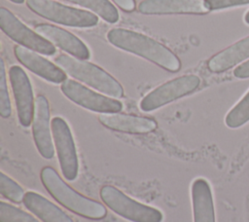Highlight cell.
<instances>
[{
    "label": "cell",
    "instance_id": "22",
    "mask_svg": "<svg viewBox=\"0 0 249 222\" xmlns=\"http://www.w3.org/2000/svg\"><path fill=\"white\" fill-rule=\"evenodd\" d=\"M0 222H39V220L20 208L1 201Z\"/></svg>",
    "mask_w": 249,
    "mask_h": 222
},
{
    "label": "cell",
    "instance_id": "25",
    "mask_svg": "<svg viewBox=\"0 0 249 222\" xmlns=\"http://www.w3.org/2000/svg\"><path fill=\"white\" fill-rule=\"evenodd\" d=\"M233 75L236 78H239V79L249 78V60L245 61L244 63H242L240 65H238L233 70Z\"/></svg>",
    "mask_w": 249,
    "mask_h": 222
},
{
    "label": "cell",
    "instance_id": "12",
    "mask_svg": "<svg viewBox=\"0 0 249 222\" xmlns=\"http://www.w3.org/2000/svg\"><path fill=\"white\" fill-rule=\"evenodd\" d=\"M14 53L17 59L24 67L51 83L62 84L67 79L66 73L59 66L34 51L22 46H16Z\"/></svg>",
    "mask_w": 249,
    "mask_h": 222
},
{
    "label": "cell",
    "instance_id": "21",
    "mask_svg": "<svg viewBox=\"0 0 249 222\" xmlns=\"http://www.w3.org/2000/svg\"><path fill=\"white\" fill-rule=\"evenodd\" d=\"M0 193L2 197L15 204L23 202L24 191L15 180L5 174L3 171L0 173Z\"/></svg>",
    "mask_w": 249,
    "mask_h": 222
},
{
    "label": "cell",
    "instance_id": "8",
    "mask_svg": "<svg viewBox=\"0 0 249 222\" xmlns=\"http://www.w3.org/2000/svg\"><path fill=\"white\" fill-rule=\"evenodd\" d=\"M200 79L194 74L183 75L167 81L146 94L140 102L144 112L154 111L167 103L181 98L198 88Z\"/></svg>",
    "mask_w": 249,
    "mask_h": 222
},
{
    "label": "cell",
    "instance_id": "2",
    "mask_svg": "<svg viewBox=\"0 0 249 222\" xmlns=\"http://www.w3.org/2000/svg\"><path fill=\"white\" fill-rule=\"evenodd\" d=\"M40 178L49 194L73 213L91 220H100L107 215V209L102 204L75 191L52 166H44Z\"/></svg>",
    "mask_w": 249,
    "mask_h": 222
},
{
    "label": "cell",
    "instance_id": "14",
    "mask_svg": "<svg viewBox=\"0 0 249 222\" xmlns=\"http://www.w3.org/2000/svg\"><path fill=\"white\" fill-rule=\"evenodd\" d=\"M138 11L144 15L205 14L209 9L201 0H143Z\"/></svg>",
    "mask_w": 249,
    "mask_h": 222
},
{
    "label": "cell",
    "instance_id": "24",
    "mask_svg": "<svg viewBox=\"0 0 249 222\" xmlns=\"http://www.w3.org/2000/svg\"><path fill=\"white\" fill-rule=\"evenodd\" d=\"M204 3L209 11H213L249 4V0H204Z\"/></svg>",
    "mask_w": 249,
    "mask_h": 222
},
{
    "label": "cell",
    "instance_id": "1",
    "mask_svg": "<svg viewBox=\"0 0 249 222\" xmlns=\"http://www.w3.org/2000/svg\"><path fill=\"white\" fill-rule=\"evenodd\" d=\"M108 41L115 47L144 57L171 72L180 69L179 58L163 44L142 33L125 28H113L107 33Z\"/></svg>",
    "mask_w": 249,
    "mask_h": 222
},
{
    "label": "cell",
    "instance_id": "20",
    "mask_svg": "<svg viewBox=\"0 0 249 222\" xmlns=\"http://www.w3.org/2000/svg\"><path fill=\"white\" fill-rule=\"evenodd\" d=\"M249 121V91L231 108L225 118V123L229 128L236 129Z\"/></svg>",
    "mask_w": 249,
    "mask_h": 222
},
{
    "label": "cell",
    "instance_id": "26",
    "mask_svg": "<svg viewBox=\"0 0 249 222\" xmlns=\"http://www.w3.org/2000/svg\"><path fill=\"white\" fill-rule=\"evenodd\" d=\"M112 1L125 12H132L135 9L134 0H112Z\"/></svg>",
    "mask_w": 249,
    "mask_h": 222
},
{
    "label": "cell",
    "instance_id": "5",
    "mask_svg": "<svg viewBox=\"0 0 249 222\" xmlns=\"http://www.w3.org/2000/svg\"><path fill=\"white\" fill-rule=\"evenodd\" d=\"M26 5L40 17L66 26L92 27L99 20L93 13L69 7L54 0H26Z\"/></svg>",
    "mask_w": 249,
    "mask_h": 222
},
{
    "label": "cell",
    "instance_id": "19",
    "mask_svg": "<svg viewBox=\"0 0 249 222\" xmlns=\"http://www.w3.org/2000/svg\"><path fill=\"white\" fill-rule=\"evenodd\" d=\"M95 13L109 23L119 20V12L109 0H67Z\"/></svg>",
    "mask_w": 249,
    "mask_h": 222
},
{
    "label": "cell",
    "instance_id": "10",
    "mask_svg": "<svg viewBox=\"0 0 249 222\" xmlns=\"http://www.w3.org/2000/svg\"><path fill=\"white\" fill-rule=\"evenodd\" d=\"M9 79L19 124L24 128H28L33 121L35 112L31 82L25 71L18 65H14L9 69Z\"/></svg>",
    "mask_w": 249,
    "mask_h": 222
},
{
    "label": "cell",
    "instance_id": "23",
    "mask_svg": "<svg viewBox=\"0 0 249 222\" xmlns=\"http://www.w3.org/2000/svg\"><path fill=\"white\" fill-rule=\"evenodd\" d=\"M0 114L3 118H9L12 114V106L3 59H0Z\"/></svg>",
    "mask_w": 249,
    "mask_h": 222
},
{
    "label": "cell",
    "instance_id": "17",
    "mask_svg": "<svg viewBox=\"0 0 249 222\" xmlns=\"http://www.w3.org/2000/svg\"><path fill=\"white\" fill-rule=\"evenodd\" d=\"M23 204L43 222H74L61 208L36 192H26Z\"/></svg>",
    "mask_w": 249,
    "mask_h": 222
},
{
    "label": "cell",
    "instance_id": "4",
    "mask_svg": "<svg viewBox=\"0 0 249 222\" xmlns=\"http://www.w3.org/2000/svg\"><path fill=\"white\" fill-rule=\"evenodd\" d=\"M99 196L113 212L130 222H161L163 219L161 211L129 198L115 186H102Z\"/></svg>",
    "mask_w": 249,
    "mask_h": 222
},
{
    "label": "cell",
    "instance_id": "15",
    "mask_svg": "<svg viewBox=\"0 0 249 222\" xmlns=\"http://www.w3.org/2000/svg\"><path fill=\"white\" fill-rule=\"evenodd\" d=\"M98 120L107 129L126 133H149L157 129V122L154 119L136 115L121 113L100 114Z\"/></svg>",
    "mask_w": 249,
    "mask_h": 222
},
{
    "label": "cell",
    "instance_id": "18",
    "mask_svg": "<svg viewBox=\"0 0 249 222\" xmlns=\"http://www.w3.org/2000/svg\"><path fill=\"white\" fill-rule=\"evenodd\" d=\"M249 57V36L213 56L207 62L208 69L219 73L226 71Z\"/></svg>",
    "mask_w": 249,
    "mask_h": 222
},
{
    "label": "cell",
    "instance_id": "28",
    "mask_svg": "<svg viewBox=\"0 0 249 222\" xmlns=\"http://www.w3.org/2000/svg\"><path fill=\"white\" fill-rule=\"evenodd\" d=\"M10 1H12V2H14L16 4H22L25 0H10Z\"/></svg>",
    "mask_w": 249,
    "mask_h": 222
},
{
    "label": "cell",
    "instance_id": "16",
    "mask_svg": "<svg viewBox=\"0 0 249 222\" xmlns=\"http://www.w3.org/2000/svg\"><path fill=\"white\" fill-rule=\"evenodd\" d=\"M194 222H215L212 191L209 183L197 178L191 187Z\"/></svg>",
    "mask_w": 249,
    "mask_h": 222
},
{
    "label": "cell",
    "instance_id": "27",
    "mask_svg": "<svg viewBox=\"0 0 249 222\" xmlns=\"http://www.w3.org/2000/svg\"><path fill=\"white\" fill-rule=\"evenodd\" d=\"M244 20H245L246 23L249 24V11L245 14V16H244Z\"/></svg>",
    "mask_w": 249,
    "mask_h": 222
},
{
    "label": "cell",
    "instance_id": "11",
    "mask_svg": "<svg viewBox=\"0 0 249 222\" xmlns=\"http://www.w3.org/2000/svg\"><path fill=\"white\" fill-rule=\"evenodd\" d=\"M32 134L35 146L40 155L47 160L53 159L54 148L52 138V127H50V105L44 95H38L35 99Z\"/></svg>",
    "mask_w": 249,
    "mask_h": 222
},
{
    "label": "cell",
    "instance_id": "3",
    "mask_svg": "<svg viewBox=\"0 0 249 222\" xmlns=\"http://www.w3.org/2000/svg\"><path fill=\"white\" fill-rule=\"evenodd\" d=\"M54 62L65 73L108 96L115 98L124 96L122 85L111 74L91 62L65 54L57 56Z\"/></svg>",
    "mask_w": 249,
    "mask_h": 222
},
{
    "label": "cell",
    "instance_id": "7",
    "mask_svg": "<svg viewBox=\"0 0 249 222\" xmlns=\"http://www.w3.org/2000/svg\"><path fill=\"white\" fill-rule=\"evenodd\" d=\"M51 127L62 175L67 181H74L79 172V160L71 130L60 117L53 118Z\"/></svg>",
    "mask_w": 249,
    "mask_h": 222
},
{
    "label": "cell",
    "instance_id": "6",
    "mask_svg": "<svg viewBox=\"0 0 249 222\" xmlns=\"http://www.w3.org/2000/svg\"><path fill=\"white\" fill-rule=\"evenodd\" d=\"M0 28L13 41L38 54L53 56L56 52L53 43L27 27L11 11L4 7L0 8Z\"/></svg>",
    "mask_w": 249,
    "mask_h": 222
},
{
    "label": "cell",
    "instance_id": "9",
    "mask_svg": "<svg viewBox=\"0 0 249 222\" xmlns=\"http://www.w3.org/2000/svg\"><path fill=\"white\" fill-rule=\"evenodd\" d=\"M60 90L68 99L93 112L110 114L119 113L123 109L121 101L96 92L71 79H66L61 84Z\"/></svg>",
    "mask_w": 249,
    "mask_h": 222
},
{
    "label": "cell",
    "instance_id": "13",
    "mask_svg": "<svg viewBox=\"0 0 249 222\" xmlns=\"http://www.w3.org/2000/svg\"><path fill=\"white\" fill-rule=\"evenodd\" d=\"M35 31L76 58L87 60L90 56L89 50L86 44L63 28L49 23H40L35 26Z\"/></svg>",
    "mask_w": 249,
    "mask_h": 222
}]
</instances>
